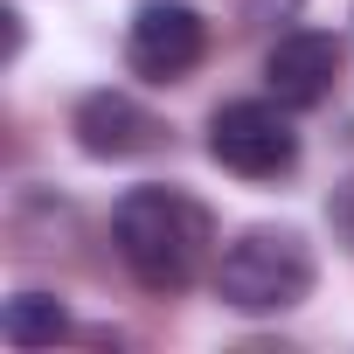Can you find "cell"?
<instances>
[{
  "mask_svg": "<svg viewBox=\"0 0 354 354\" xmlns=\"http://www.w3.org/2000/svg\"><path fill=\"white\" fill-rule=\"evenodd\" d=\"M111 243L146 292H188L216 257V216L188 188H132L111 209Z\"/></svg>",
  "mask_w": 354,
  "mask_h": 354,
  "instance_id": "1",
  "label": "cell"
},
{
  "mask_svg": "<svg viewBox=\"0 0 354 354\" xmlns=\"http://www.w3.org/2000/svg\"><path fill=\"white\" fill-rule=\"evenodd\" d=\"M319 264H313V243L299 230H243L223 257H216V299L230 313H292L306 292H313Z\"/></svg>",
  "mask_w": 354,
  "mask_h": 354,
  "instance_id": "2",
  "label": "cell"
},
{
  "mask_svg": "<svg viewBox=\"0 0 354 354\" xmlns=\"http://www.w3.org/2000/svg\"><path fill=\"white\" fill-rule=\"evenodd\" d=\"M209 153L216 167L243 174V181H278L299 167V132L278 97H236L209 118Z\"/></svg>",
  "mask_w": 354,
  "mask_h": 354,
  "instance_id": "3",
  "label": "cell"
},
{
  "mask_svg": "<svg viewBox=\"0 0 354 354\" xmlns=\"http://www.w3.org/2000/svg\"><path fill=\"white\" fill-rule=\"evenodd\" d=\"M202 56H209V21L188 0H146L125 28V63L146 84H181Z\"/></svg>",
  "mask_w": 354,
  "mask_h": 354,
  "instance_id": "4",
  "label": "cell"
},
{
  "mask_svg": "<svg viewBox=\"0 0 354 354\" xmlns=\"http://www.w3.org/2000/svg\"><path fill=\"white\" fill-rule=\"evenodd\" d=\"M264 84H271V97H278L285 111H313V104H326L333 84H340V42L319 35V28H292V35H278L271 56H264Z\"/></svg>",
  "mask_w": 354,
  "mask_h": 354,
  "instance_id": "5",
  "label": "cell"
},
{
  "mask_svg": "<svg viewBox=\"0 0 354 354\" xmlns=\"http://www.w3.org/2000/svg\"><path fill=\"white\" fill-rule=\"evenodd\" d=\"M70 132H77V146H84L91 160H139V153H153V146L167 139L160 118H153L139 97H125V91H91V97L77 104Z\"/></svg>",
  "mask_w": 354,
  "mask_h": 354,
  "instance_id": "6",
  "label": "cell"
},
{
  "mask_svg": "<svg viewBox=\"0 0 354 354\" xmlns=\"http://www.w3.org/2000/svg\"><path fill=\"white\" fill-rule=\"evenodd\" d=\"M0 333H8V347H49L70 333V313L49 299V292H15L8 299V319H0Z\"/></svg>",
  "mask_w": 354,
  "mask_h": 354,
  "instance_id": "7",
  "label": "cell"
},
{
  "mask_svg": "<svg viewBox=\"0 0 354 354\" xmlns=\"http://www.w3.org/2000/svg\"><path fill=\"white\" fill-rule=\"evenodd\" d=\"M326 223H333V236L354 250V174H347V181L333 188V202H326Z\"/></svg>",
  "mask_w": 354,
  "mask_h": 354,
  "instance_id": "8",
  "label": "cell"
},
{
  "mask_svg": "<svg viewBox=\"0 0 354 354\" xmlns=\"http://www.w3.org/2000/svg\"><path fill=\"white\" fill-rule=\"evenodd\" d=\"M299 0H250V15H292Z\"/></svg>",
  "mask_w": 354,
  "mask_h": 354,
  "instance_id": "9",
  "label": "cell"
}]
</instances>
